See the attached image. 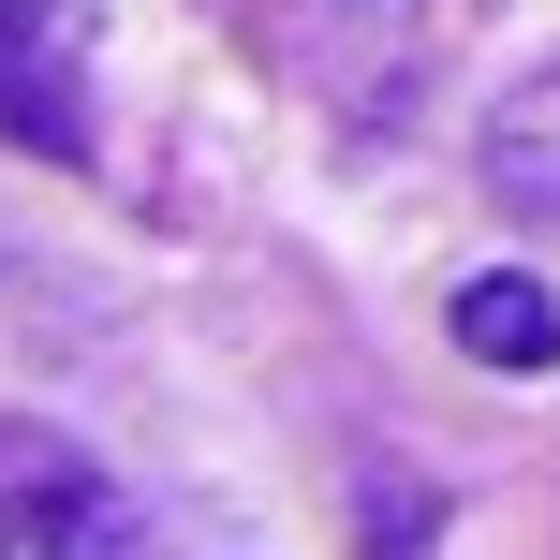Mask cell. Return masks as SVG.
Segmentation results:
<instances>
[{"mask_svg": "<svg viewBox=\"0 0 560 560\" xmlns=\"http://www.w3.org/2000/svg\"><path fill=\"white\" fill-rule=\"evenodd\" d=\"M443 310H457V354H472V369H560V295H546V280L472 266Z\"/></svg>", "mask_w": 560, "mask_h": 560, "instance_id": "3", "label": "cell"}, {"mask_svg": "<svg viewBox=\"0 0 560 560\" xmlns=\"http://www.w3.org/2000/svg\"><path fill=\"white\" fill-rule=\"evenodd\" d=\"M0 560H15V516H0Z\"/></svg>", "mask_w": 560, "mask_h": 560, "instance_id": "5", "label": "cell"}, {"mask_svg": "<svg viewBox=\"0 0 560 560\" xmlns=\"http://www.w3.org/2000/svg\"><path fill=\"white\" fill-rule=\"evenodd\" d=\"M487 192H502L516 222H560V59L487 104Z\"/></svg>", "mask_w": 560, "mask_h": 560, "instance_id": "2", "label": "cell"}, {"mask_svg": "<svg viewBox=\"0 0 560 560\" xmlns=\"http://www.w3.org/2000/svg\"><path fill=\"white\" fill-rule=\"evenodd\" d=\"M30 560H163V546H148V516L118 502V487L45 472V532H30Z\"/></svg>", "mask_w": 560, "mask_h": 560, "instance_id": "4", "label": "cell"}, {"mask_svg": "<svg viewBox=\"0 0 560 560\" xmlns=\"http://www.w3.org/2000/svg\"><path fill=\"white\" fill-rule=\"evenodd\" d=\"M0 133L89 163V15L74 0H0Z\"/></svg>", "mask_w": 560, "mask_h": 560, "instance_id": "1", "label": "cell"}]
</instances>
